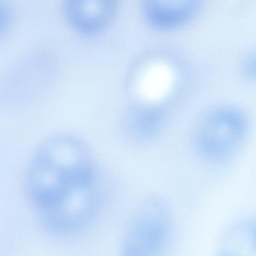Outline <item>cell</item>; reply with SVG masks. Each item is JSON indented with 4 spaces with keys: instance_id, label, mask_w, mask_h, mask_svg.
Instances as JSON below:
<instances>
[{
    "instance_id": "cell-1",
    "label": "cell",
    "mask_w": 256,
    "mask_h": 256,
    "mask_svg": "<svg viewBox=\"0 0 256 256\" xmlns=\"http://www.w3.org/2000/svg\"><path fill=\"white\" fill-rule=\"evenodd\" d=\"M93 166L86 148L76 140L55 136L34 154L26 177L29 198L43 212L92 190Z\"/></svg>"
},
{
    "instance_id": "cell-2",
    "label": "cell",
    "mask_w": 256,
    "mask_h": 256,
    "mask_svg": "<svg viewBox=\"0 0 256 256\" xmlns=\"http://www.w3.org/2000/svg\"><path fill=\"white\" fill-rule=\"evenodd\" d=\"M242 116L230 108L210 113L196 124L194 139L197 149L210 158L225 157L240 145L246 133Z\"/></svg>"
},
{
    "instance_id": "cell-3",
    "label": "cell",
    "mask_w": 256,
    "mask_h": 256,
    "mask_svg": "<svg viewBox=\"0 0 256 256\" xmlns=\"http://www.w3.org/2000/svg\"><path fill=\"white\" fill-rule=\"evenodd\" d=\"M166 208L153 202L132 218L122 244V256H156L166 240L170 227Z\"/></svg>"
},
{
    "instance_id": "cell-4",
    "label": "cell",
    "mask_w": 256,
    "mask_h": 256,
    "mask_svg": "<svg viewBox=\"0 0 256 256\" xmlns=\"http://www.w3.org/2000/svg\"><path fill=\"white\" fill-rule=\"evenodd\" d=\"M42 56L34 49L5 71L0 78V101L17 104L34 100L40 87Z\"/></svg>"
},
{
    "instance_id": "cell-5",
    "label": "cell",
    "mask_w": 256,
    "mask_h": 256,
    "mask_svg": "<svg viewBox=\"0 0 256 256\" xmlns=\"http://www.w3.org/2000/svg\"><path fill=\"white\" fill-rule=\"evenodd\" d=\"M63 14L70 26L84 33L100 31L116 18L120 6L115 0H66Z\"/></svg>"
},
{
    "instance_id": "cell-6",
    "label": "cell",
    "mask_w": 256,
    "mask_h": 256,
    "mask_svg": "<svg viewBox=\"0 0 256 256\" xmlns=\"http://www.w3.org/2000/svg\"><path fill=\"white\" fill-rule=\"evenodd\" d=\"M200 6L198 2L192 0H146L142 4V10L146 19L152 26L169 29L178 27L190 20Z\"/></svg>"
},
{
    "instance_id": "cell-7",
    "label": "cell",
    "mask_w": 256,
    "mask_h": 256,
    "mask_svg": "<svg viewBox=\"0 0 256 256\" xmlns=\"http://www.w3.org/2000/svg\"><path fill=\"white\" fill-rule=\"evenodd\" d=\"M254 230L252 220L236 222L224 234L217 256H254Z\"/></svg>"
},
{
    "instance_id": "cell-8",
    "label": "cell",
    "mask_w": 256,
    "mask_h": 256,
    "mask_svg": "<svg viewBox=\"0 0 256 256\" xmlns=\"http://www.w3.org/2000/svg\"><path fill=\"white\" fill-rule=\"evenodd\" d=\"M13 16L10 7L0 1V39L10 29L14 20Z\"/></svg>"
}]
</instances>
